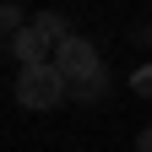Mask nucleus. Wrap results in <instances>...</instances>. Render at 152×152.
<instances>
[{"mask_svg": "<svg viewBox=\"0 0 152 152\" xmlns=\"http://www.w3.org/2000/svg\"><path fill=\"white\" fill-rule=\"evenodd\" d=\"M22 27H27V16H22V6H6V0H0V33H6V38H16Z\"/></svg>", "mask_w": 152, "mask_h": 152, "instance_id": "nucleus-6", "label": "nucleus"}, {"mask_svg": "<svg viewBox=\"0 0 152 152\" xmlns=\"http://www.w3.org/2000/svg\"><path fill=\"white\" fill-rule=\"evenodd\" d=\"M54 65H60V76H65V82H87V76H98V71H103L98 44H92V38H82V33H71L65 44L54 49Z\"/></svg>", "mask_w": 152, "mask_h": 152, "instance_id": "nucleus-2", "label": "nucleus"}, {"mask_svg": "<svg viewBox=\"0 0 152 152\" xmlns=\"http://www.w3.org/2000/svg\"><path fill=\"white\" fill-rule=\"evenodd\" d=\"M6 49L16 54V60H22V71H27V65H49V60H54V44H49V38L38 33L33 22L16 33V38H6Z\"/></svg>", "mask_w": 152, "mask_h": 152, "instance_id": "nucleus-3", "label": "nucleus"}, {"mask_svg": "<svg viewBox=\"0 0 152 152\" xmlns=\"http://www.w3.org/2000/svg\"><path fill=\"white\" fill-rule=\"evenodd\" d=\"M136 152H152V125H147L141 136H136Z\"/></svg>", "mask_w": 152, "mask_h": 152, "instance_id": "nucleus-8", "label": "nucleus"}, {"mask_svg": "<svg viewBox=\"0 0 152 152\" xmlns=\"http://www.w3.org/2000/svg\"><path fill=\"white\" fill-rule=\"evenodd\" d=\"M60 98H71V82L60 76V65H27L16 71V103L22 109H54Z\"/></svg>", "mask_w": 152, "mask_h": 152, "instance_id": "nucleus-1", "label": "nucleus"}, {"mask_svg": "<svg viewBox=\"0 0 152 152\" xmlns=\"http://www.w3.org/2000/svg\"><path fill=\"white\" fill-rule=\"evenodd\" d=\"M103 92H109V71L87 76V82H71V98H76V103H98Z\"/></svg>", "mask_w": 152, "mask_h": 152, "instance_id": "nucleus-5", "label": "nucleus"}, {"mask_svg": "<svg viewBox=\"0 0 152 152\" xmlns=\"http://www.w3.org/2000/svg\"><path fill=\"white\" fill-rule=\"evenodd\" d=\"M33 27L44 33V38H49L54 49H60L65 38H71V27H65V16H60V11H38V16H33Z\"/></svg>", "mask_w": 152, "mask_h": 152, "instance_id": "nucleus-4", "label": "nucleus"}, {"mask_svg": "<svg viewBox=\"0 0 152 152\" xmlns=\"http://www.w3.org/2000/svg\"><path fill=\"white\" fill-rule=\"evenodd\" d=\"M130 87H136V92H141V98H152V65H141L136 76H130Z\"/></svg>", "mask_w": 152, "mask_h": 152, "instance_id": "nucleus-7", "label": "nucleus"}]
</instances>
